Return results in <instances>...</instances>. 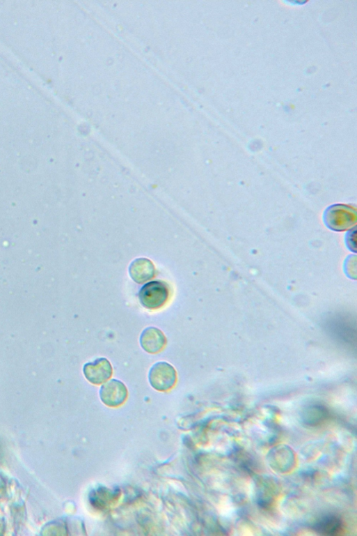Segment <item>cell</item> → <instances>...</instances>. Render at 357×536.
<instances>
[{"instance_id":"obj_1","label":"cell","mask_w":357,"mask_h":536,"mask_svg":"<svg viewBox=\"0 0 357 536\" xmlns=\"http://www.w3.org/2000/svg\"><path fill=\"white\" fill-rule=\"evenodd\" d=\"M169 297V286L162 281H154L145 284L138 293L141 305L149 310L161 308Z\"/></svg>"},{"instance_id":"obj_4","label":"cell","mask_w":357,"mask_h":536,"mask_svg":"<svg viewBox=\"0 0 357 536\" xmlns=\"http://www.w3.org/2000/svg\"><path fill=\"white\" fill-rule=\"evenodd\" d=\"M328 210L326 216V223L333 230H345L356 222V211L351 208L339 206Z\"/></svg>"},{"instance_id":"obj_7","label":"cell","mask_w":357,"mask_h":536,"mask_svg":"<svg viewBox=\"0 0 357 536\" xmlns=\"http://www.w3.org/2000/svg\"><path fill=\"white\" fill-rule=\"evenodd\" d=\"M129 272L131 278L135 282L143 284L154 277L155 267L150 260L141 258L131 263Z\"/></svg>"},{"instance_id":"obj_2","label":"cell","mask_w":357,"mask_h":536,"mask_svg":"<svg viewBox=\"0 0 357 536\" xmlns=\"http://www.w3.org/2000/svg\"><path fill=\"white\" fill-rule=\"evenodd\" d=\"M148 378L155 390L166 392L171 390L177 382V372L167 362H158L150 368Z\"/></svg>"},{"instance_id":"obj_3","label":"cell","mask_w":357,"mask_h":536,"mask_svg":"<svg viewBox=\"0 0 357 536\" xmlns=\"http://www.w3.org/2000/svg\"><path fill=\"white\" fill-rule=\"evenodd\" d=\"M100 396L102 401L107 406L118 407L126 401L128 390L124 383L118 379H112L102 385Z\"/></svg>"},{"instance_id":"obj_8","label":"cell","mask_w":357,"mask_h":536,"mask_svg":"<svg viewBox=\"0 0 357 536\" xmlns=\"http://www.w3.org/2000/svg\"><path fill=\"white\" fill-rule=\"evenodd\" d=\"M340 521L333 515L325 516L315 524L317 531L326 535H333L340 528Z\"/></svg>"},{"instance_id":"obj_5","label":"cell","mask_w":357,"mask_h":536,"mask_svg":"<svg viewBox=\"0 0 357 536\" xmlns=\"http://www.w3.org/2000/svg\"><path fill=\"white\" fill-rule=\"evenodd\" d=\"M84 373L90 383L101 385L111 378L113 367L109 360L100 358L86 363L84 367Z\"/></svg>"},{"instance_id":"obj_6","label":"cell","mask_w":357,"mask_h":536,"mask_svg":"<svg viewBox=\"0 0 357 536\" xmlns=\"http://www.w3.org/2000/svg\"><path fill=\"white\" fill-rule=\"evenodd\" d=\"M141 347L148 353L156 354L161 352L167 344V339L164 332L157 328L148 327L140 337Z\"/></svg>"}]
</instances>
